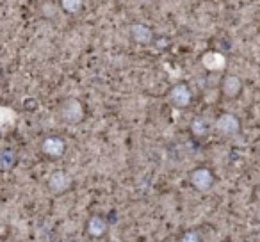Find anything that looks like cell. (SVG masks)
<instances>
[{
	"label": "cell",
	"instance_id": "cell-1",
	"mask_svg": "<svg viewBox=\"0 0 260 242\" xmlns=\"http://www.w3.org/2000/svg\"><path fill=\"white\" fill-rule=\"evenodd\" d=\"M84 105L77 98H64V100L59 103V118L64 121L66 125H79L84 121Z\"/></svg>",
	"mask_w": 260,
	"mask_h": 242
},
{
	"label": "cell",
	"instance_id": "cell-2",
	"mask_svg": "<svg viewBox=\"0 0 260 242\" xmlns=\"http://www.w3.org/2000/svg\"><path fill=\"white\" fill-rule=\"evenodd\" d=\"M214 130L223 137H234L241 132V119L232 112H223L214 121Z\"/></svg>",
	"mask_w": 260,
	"mask_h": 242
},
{
	"label": "cell",
	"instance_id": "cell-3",
	"mask_svg": "<svg viewBox=\"0 0 260 242\" xmlns=\"http://www.w3.org/2000/svg\"><path fill=\"white\" fill-rule=\"evenodd\" d=\"M189 184L200 192H207L214 187L216 184V177H214L212 169L205 166H200V167H194V169L189 173Z\"/></svg>",
	"mask_w": 260,
	"mask_h": 242
},
{
	"label": "cell",
	"instance_id": "cell-4",
	"mask_svg": "<svg viewBox=\"0 0 260 242\" xmlns=\"http://www.w3.org/2000/svg\"><path fill=\"white\" fill-rule=\"evenodd\" d=\"M41 155H45L47 159L55 160L61 159L66 153V141L59 135H47L40 145Z\"/></svg>",
	"mask_w": 260,
	"mask_h": 242
},
{
	"label": "cell",
	"instance_id": "cell-5",
	"mask_svg": "<svg viewBox=\"0 0 260 242\" xmlns=\"http://www.w3.org/2000/svg\"><path fill=\"white\" fill-rule=\"evenodd\" d=\"M168 100L175 109H187L192 103V91L185 82H178L168 93Z\"/></svg>",
	"mask_w": 260,
	"mask_h": 242
},
{
	"label": "cell",
	"instance_id": "cell-6",
	"mask_svg": "<svg viewBox=\"0 0 260 242\" xmlns=\"http://www.w3.org/2000/svg\"><path fill=\"white\" fill-rule=\"evenodd\" d=\"M242 89H244V84H242V79L235 73H226V75L221 79V94L228 100H235L242 94Z\"/></svg>",
	"mask_w": 260,
	"mask_h": 242
},
{
	"label": "cell",
	"instance_id": "cell-7",
	"mask_svg": "<svg viewBox=\"0 0 260 242\" xmlns=\"http://www.w3.org/2000/svg\"><path fill=\"white\" fill-rule=\"evenodd\" d=\"M128 34L130 40L134 41L136 45H141V47H148V45L153 43V38H155V32L150 25L146 23H132L128 27Z\"/></svg>",
	"mask_w": 260,
	"mask_h": 242
},
{
	"label": "cell",
	"instance_id": "cell-8",
	"mask_svg": "<svg viewBox=\"0 0 260 242\" xmlns=\"http://www.w3.org/2000/svg\"><path fill=\"white\" fill-rule=\"evenodd\" d=\"M47 185H48V191H50L52 194L61 196V194H64V192H68L70 187H72V177L62 169L54 171V173L48 177Z\"/></svg>",
	"mask_w": 260,
	"mask_h": 242
},
{
	"label": "cell",
	"instance_id": "cell-9",
	"mask_svg": "<svg viewBox=\"0 0 260 242\" xmlns=\"http://www.w3.org/2000/svg\"><path fill=\"white\" fill-rule=\"evenodd\" d=\"M86 231L89 233V237H93V238L105 237V235H107V231H109L107 219H105L104 216H98V214H94V216H91L89 219H87Z\"/></svg>",
	"mask_w": 260,
	"mask_h": 242
},
{
	"label": "cell",
	"instance_id": "cell-10",
	"mask_svg": "<svg viewBox=\"0 0 260 242\" xmlns=\"http://www.w3.org/2000/svg\"><path fill=\"white\" fill-rule=\"evenodd\" d=\"M189 130H191L192 137L200 141V139L209 137L210 130H212V125H210V121L205 118V116H196V118L191 121V125H189Z\"/></svg>",
	"mask_w": 260,
	"mask_h": 242
},
{
	"label": "cell",
	"instance_id": "cell-11",
	"mask_svg": "<svg viewBox=\"0 0 260 242\" xmlns=\"http://www.w3.org/2000/svg\"><path fill=\"white\" fill-rule=\"evenodd\" d=\"M16 162H18V155H16V152H13V150L9 148H4L0 150V169H13V167L16 166Z\"/></svg>",
	"mask_w": 260,
	"mask_h": 242
},
{
	"label": "cell",
	"instance_id": "cell-12",
	"mask_svg": "<svg viewBox=\"0 0 260 242\" xmlns=\"http://www.w3.org/2000/svg\"><path fill=\"white\" fill-rule=\"evenodd\" d=\"M59 6L66 15H79L84 9V0H59Z\"/></svg>",
	"mask_w": 260,
	"mask_h": 242
},
{
	"label": "cell",
	"instance_id": "cell-13",
	"mask_svg": "<svg viewBox=\"0 0 260 242\" xmlns=\"http://www.w3.org/2000/svg\"><path fill=\"white\" fill-rule=\"evenodd\" d=\"M178 242H203V237L198 230H187L185 233H182Z\"/></svg>",
	"mask_w": 260,
	"mask_h": 242
},
{
	"label": "cell",
	"instance_id": "cell-14",
	"mask_svg": "<svg viewBox=\"0 0 260 242\" xmlns=\"http://www.w3.org/2000/svg\"><path fill=\"white\" fill-rule=\"evenodd\" d=\"M153 47L159 48V50H164V48L170 45V38L166 36H160V34H155V38H153Z\"/></svg>",
	"mask_w": 260,
	"mask_h": 242
},
{
	"label": "cell",
	"instance_id": "cell-15",
	"mask_svg": "<svg viewBox=\"0 0 260 242\" xmlns=\"http://www.w3.org/2000/svg\"><path fill=\"white\" fill-rule=\"evenodd\" d=\"M136 2H139V4H146V2H150V0H136Z\"/></svg>",
	"mask_w": 260,
	"mask_h": 242
}]
</instances>
